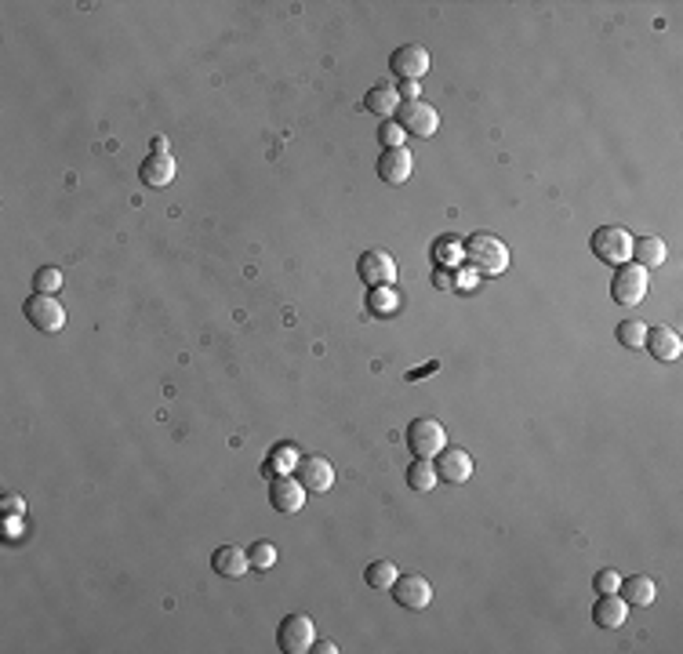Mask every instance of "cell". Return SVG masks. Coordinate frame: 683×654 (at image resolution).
Masks as SVG:
<instances>
[{"instance_id": "cell-1", "label": "cell", "mask_w": 683, "mask_h": 654, "mask_svg": "<svg viewBox=\"0 0 683 654\" xmlns=\"http://www.w3.org/2000/svg\"><path fill=\"white\" fill-rule=\"evenodd\" d=\"M465 259L476 273H487V277H502L509 270V248L494 233H473L465 240Z\"/></svg>"}, {"instance_id": "cell-2", "label": "cell", "mask_w": 683, "mask_h": 654, "mask_svg": "<svg viewBox=\"0 0 683 654\" xmlns=\"http://www.w3.org/2000/svg\"><path fill=\"white\" fill-rule=\"evenodd\" d=\"M589 244H593V255L607 266H626L633 259V233H626L622 226H600Z\"/></svg>"}, {"instance_id": "cell-3", "label": "cell", "mask_w": 683, "mask_h": 654, "mask_svg": "<svg viewBox=\"0 0 683 654\" xmlns=\"http://www.w3.org/2000/svg\"><path fill=\"white\" fill-rule=\"evenodd\" d=\"M443 444H447V433H443V425L436 418L422 414V418H414L407 425V447L414 451V458H433V455L443 451Z\"/></svg>"}, {"instance_id": "cell-4", "label": "cell", "mask_w": 683, "mask_h": 654, "mask_svg": "<svg viewBox=\"0 0 683 654\" xmlns=\"http://www.w3.org/2000/svg\"><path fill=\"white\" fill-rule=\"evenodd\" d=\"M644 295H647V270L637 262L618 266L615 281H611V299L618 306H637V302H644Z\"/></svg>"}, {"instance_id": "cell-5", "label": "cell", "mask_w": 683, "mask_h": 654, "mask_svg": "<svg viewBox=\"0 0 683 654\" xmlns=\"http://www.w3.org/2000/svg\"><path fill=\"white\" fill-rule=\"evenodd\" d=\"M22 313H25L29 327H36L44 334H55V331L66 327V310H62V302L55 295H33V299H25Z\"/></svg>"}, {"instance_id": "cell-6", "label": "cell", "mask_w": 683, "mask_h": 654, "mask_svg": "<svg viewBox=\"0 0 683 654\" xmlns=\"http://www.w3.org/2000/svg\"><path fill=\"white\" fill-rule=\"evenodd\" d=\"M295 480L306 487V495L313 491V495H324V491H331V484H335V465L328 462V458H321V455H302L299 462H295Z\"/></svg>"}, {"instance_id": "cell-7", "label": "cell", "mask_w": 683, "mask_h": 654, "mask_svg": "<svg viewBox=\"0 0 683 654\" xmlns=\"http://www.w3.org/2000/svg\"><path fill=\"white\" fill-rule=\"evenodd\" d=\"M277 640H280V651H288V654L313 651V644H317V629H313V618H310V615H288V618L280 622V633H277Z\"/></svg>"}, {"instance_id": "cell-8", "label": "cell", "mask_w": 683, "mask_h": 654, "mask_svg": "<svg viewBox=\"0 0 683 654\" xmlns=\"http://www.w3.org/2000/svg\"><path fill=\"white\" fill-rule=\"evenodd\" d=\"M429 66H433V55H429V47H422V44H400V47L389 55V69H392L400 80H418V77L429 73Z\"/></svg>"}, {"instance_id": "cell-9", "label": "cell", "mask_w": 683, "mask_h": 654, "mask_svg": "<svg viewBox=\"0 0 683 654\" xmlns=\"http://www.w3.org/2000/svg\"><path fill=\"white\" fill-rule=\"evenodd\" d=\"M356 273H360V281H363L367 288H385V284H392V277H396V262H392L389 251L371 248V251L360 255Z\"/></svg>"}, {"instance_id": "cell-10", "label": "cell", "mask_w": 683, "mask_h": 654, "mask_svg": "<svg viewBox=\"0 0 683 654\" xmlns=\"http://www.w3.org/2000/svg\"><path fill=\"white\" fill-rule=\"evenodd\" d=\"M392 600L400 604V608H407V611H425L429 608V600H433V586H429V578H422V575H396V582H392Z\"/></svg>"}, {"instance_id": "cell-11", "label": "cell", "mask_w": 683, "mask_h": 654, "mask_svg": "<svg viewBox=\"0 0 683 654\" xmlns=\"http://www.w3.org/2000/svg\"><path fill=\"white\" fill-rule=\"evenodd\" d=\"M407 135H418V138H429L436 128H440V117H436V109L429 106V102H403L400 106V120H396Z\"/></svg>"}, {"instance_id": "cell-12", "label": "cell", "mask_w": 683, "mask_h": 654, "mask_svg": "<svg viewBox=\"0 0 683 654\" xmlns=\"http://www.w3.org/2000/svg\"><path fill=\"white\" fill-rule=\"evenodd\" d=\"M414 171V157L407 146H392V149H382L378 157V179L389 182V186H403Z\"/></svg>"}, {"instance_id": "cell-13", "label": "cell", "mask_w": 683, "mask_h": 654, "mask_svg": "<svg viewBox=\"0 0 683 654\" xmlns=\"http://www.w3.org/2000/svg\"><path fill=\"white\" fill-rule=\"evenodd\" d=\"M270 506L277 513H299L306 506V487L295 476H273V484H270Z\"/></svg>"}, {"instance_id": "cell-14", "label": "cell", "mask_w": 683, "mask_h": 654, "mask_svg": "<svg viewBox=\"0 0 683 654\" xmlns=\"http://www.w3.org/2000/svg\"><path fill=\"white\" fill-rule=\"evenodd\" d=\"M433 465H436V476L447 480V484H465L473 476V458L462 447H443L440 462H433Z\"/></svg>"}, {"instance_id": "cell-15", "label": "cell", "mask_w": 683, "mask_h": 654, "mask_svg": "<svg viewBox=\"0 0 683 654\" xmlns=\"http://www.w3.org/2000/svg\"><path fill=\"white\" fill-rule=\"evenodd\" d=\"M647 349H651V356L655 360H666V363H673V360H680V353H683V338H680V331L677 327H651L647 331Z\"/></svg>"}, {"instance_id": "cell-16", "label": "cell", "mask_w": 683, "mask_h": 654, "mask_svg": "<svg viewBox=\"0 0 683 654\" xmlns=\"http://www.w3.org/2000/svg\"><path fill=\"white\" fill-rule=\"evenodd\" d=\"M211 567H215V575H222V578H244V575L251 571V557H248L240 546H219L215 557H211Z\"/></svg>"}, {"instance_id": "cell-17", "label": "cell", "mask_w": 683, "mask_h": 654, "mask_svg": "<svg viewBox=\"0 0 683 654\" xmlns=\"http://www.w3.org/2000/svg\"><path fill=\"white\" fill-rule=\"evenodd\" d=\"M138 179H142L146 186H153V189L168 186V182L175 179V157H171V153H149V157L138 164Z\"/></svg>"}, {"instance_id": "cell-18", "label": "cell", "mask_w": 683, "mask_h": 654, "mask_svg": "<svg viewBox=\"0 0 683 654\" xmlns=\"http://www.w3.org/2000/svg\"><path fill=\"white\" fill-rule=\"evenodd\" d=\"M629 618V604L618 597V593H600L596 608H593V622L600 629H618L622 622Z\"/></svg>"}, {"instance_id": "cell-19", "label": "cell", "mask_w": 683, "mask_h": 654, "mask_svg": "<svg viewBox=\"0 0 683 654\" xmlns=\"http://www.w3.org/2000/svg\"><path fill=\"white\" fill-rule=\"evenodd\" d=\"M618 589H622V600H626L629 608H651L655 597H658L655 578H647V575H633V578H626Z\"/></svg>"}, {"instance_id": "cell-20", "label": "cell", "mask_w": 683, "mask_h": 654, "mask_svg": "<svg viewBox=\"0 0 683 654\" xmlns=\"http://www.w3.org/2000/svg\"><path fill=\"white\" fill-rule=\"evenodd\" d=\"M633 262L644 270H655L666 262V240L662 237H637L633 240Z\"/></svg>"}, {"instance_id": "cell-21", "label": "cell", "mask_w": 683, "mask_h": 654, "mask_svg": "<svg viewBox=\"0 0 683 654\" xmlns=\"http://www.w3.org/2000/svg\"><path fill=\"white\" fill-rule=\"evenodd\" d=\"M363 106H367L374 117H392V113L400 109V95H396V87H389V84H374V87L367 91Z\"/></svg>"}, {"instance_id": "cell-22", "label": "cell", "mask_w": 683, "mask_h": 654, "mask_svg": "<svg viewBox=\"0 0 683 654\" xmlns=\"http://www.w3.org/2000/svg\"><path fill=\"white\" fill-rule=\"evenodd\" d=\"M436 465H433V458H414L411 465H407V487L411 491H418V495H425V491H433L436 487Z\"/></svg>"}, {"instance_id": "cell-23", "label": "cell", "mask_w": 683, "mask_h": 654, "mask_svg": "<svg viewBox=\"0 0 683 654\" xmlns=\"http://www.w3.org/2000/svg\"><path fill=\"white\" fill-rule=\"evenodd\" d=\"M396 564L392 560H374L367 571H363V578H367V586L371 589H392V582H396Z\"/></svg>"}, {"instance_id": "cell-24", "label": "cell", "mask_w": 683, "mask_h": 654, "mask_svg": "<svg viewBox=\"0 0 683 654\" xmlns=\"http://www.w3.org/2000/svg\"><path fill=\"white\" fill-rule=\"evenodd\" d=\"M33 288H36V295H55L62 288V273L55 266H40L33 273Z\"/></svg>"}, {"instance_id": "cell-25", "label": "cell", "mask_w": 683, "mask_h": 654, "mask_svg": "<svg viewBox=\"0 0 683 654\" xmlns=\"http://www.w3.org/2000/svg\"><path fill=\"white\" fill-rule=\"evenodd\" d=\"M248 557H251V567H255V571H270V567L277 564V546H273V542H255V546L248 549Z\"/></svg>"}, {"instance_id": "cell-26", "label": "cell", "mask_w": 683, "mask_h": 654, "mask_svg": "<svg viewBox=\"0 0 683 654\" xmlns=\"http://www.w3.org/2000/svg\"><path fill=\"white\" fill-rule=\"evenodd\" d=\"M644 338H647V324H644V321H622V324H618V342H622L626 349L644 345Z\"/></svg>"}, {"instance_id": "cell-27", "label": "cell", "mask_w": 683, "mask_h": 654, "mask_svg": "<svg viewBox=\"0 0 683 654\" xmlns=\"http://www.w3.org/2000/svg\"><path fill=\"white\" fill-rule=\"evenodd\" d=\"M403 128L396 124V120H385V124H378V142L385 146V149H392V146H403Z\"/></svg>"}, {"instance_id": "cell-28", "label": "cell", "mask_w": 683, "mask_h": 654, "mask_svg": "<svg viewBox=\"0 0 683 654\" xmlns=\"http://www.w3.org/2000/svg\"><path fill=\"white\" fill-rule=\"evenodd\" d=\"M618 586H622V575L611 571V567L596 571V578H593V589H596V593H618Z\"/></svg>"}, {"instance_id": "cell-29", "label": "cell", "mask_w": 683, "mask_h": 654, "mask_svg": "<svg viewBox=\"0 0 683 654\" xmlns=\"http://www.w3.org/2000/svg\"><path fill=\"white\" fill-rule=\"evenodd\" d=\"M436 259H440V262L462 259V244H458V237H443V240L436 244Z\"/></svg>"}, {"instance_id": "cell-30", "label": "cell", "mask_w": 683, "mask_h": 654, "mask_svg": "<svg viewBox=\"0 0 683 654\" xmlns=\"http://www.w3.org/2000/svg\"><path fill=\"white\" fill-rule=\"evenodd\" d=\"M396 95H400L403 102H418L422 87H418V80H400V84H396Z\"/></svg>"}, {"instance_id": "cell-31", "label": "cell", "mask_w": 683, "mask_h": 654, "mask_svg": "<svg viewBox=\"0 0 683 654\" xmlns=\"http://www.w3.org/2000/svg\"><path fill=\"white\" fill-rule=\"evenodd\" d=\"M436 288H440V291H451V288H454V281H451V277L440 270V273H436Z\"/></svg>"}, {"instance_id": "cell-32", "label": "cell", "mask_w": 683, "mask_h": 654, "mask_svg": "<svg viewBox=\"0 0 683 654\" xmlns=\"http://www.w3.org/2000/svg\"><path fill=\"white\" fill-rule=\"evenodd\" d=\"M313 651H317V654H335L339 648H335L331 640H317V644H313Z\"/></svg>"}, {"instance_id": "cell-33", "label": "cell", "mask_w": 683, "mask_h": 654, "mask_svg": "<svg viewBox=\"0 0 683 654\" xmlns=\"http://www.w3.org/2000/svg\"><path fill=\"white\" fill-rule=\"evenodd\" d=\"M153 153H168V138H164V135L153 138Z\"/></svg>"}, {"instance_id": "cell-34", "label": "cell", "mask_w": 683, "mask_h": 654, "mask_svg": "<svg viewBox=\"0 0 683 654\" xmlns=\"http://www.w3.org/2000/svg\"><path fill=\"white\" fill-rule=\"evenodd\" d=\"M374 299H378V310H389V299H396V295H389V291H378Z\"/></svg>"}, {"instance_id": "cell-35", "label": "cell", "mask_w": 683, "mask_h": 654, "mask_svg": "<svg viewBox=\"0 0 683 654\" xmlns=\"http://www.w3.org/2000/svg\"><path fill=\"white\" fill-rule=\"evenodd\" d=\"M4 502H7V509H22V506H25V502H22V498H15V495H7Z\"/></svg>"}]
</instances>
